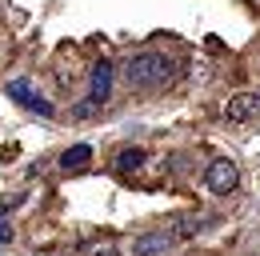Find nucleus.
<instances>
[{
	"instance_id": "5",
	"label": "nucleus",
	"mask_w": 260,
	"mask_h": 256,
	"mask_svg": "<svg viewBox=\"0 0 260 256\" xmlns=\"http://www.w3.org/2000/svg\"><path fill=\"white\" fill-rule=\"evenodd\" d=\"M172 240H176V232H148V236H140V240L132 244V256H156V252H168V248H172Z\"/></svg>"
},
{
	"instance_id": "4",
	"label": "nucleus",
	"mask_w": 260,
	"mask_h": 256,
	"mask_svg": "<svg viewBox=\"0 0 260 256\" xmlns=\"http://www.w3.org/2000/svg\"><path fill=\"white\" fill-rule=\"evenodd\" d=\"M252 112H260V96H252V92H240V96H232V100H228V108H224L228 124H240V120H248Z\"/></svg>"
},
{
	"instance_id": "2",
	"label": "nucleus",
	"mask_w": 260,
	"mask_h": 256,
	"mask_svg": "<svg viewBox=\"0 0 260 256\" xmlns=\"http://www.w3.org/2000/svg\"><path fill=\"white\" fill-rule=\"evenodd\" d=\"M236 184H240V168H236L228 156H220V160L208 164V172H204V188L212 192V196H228V192H236Z\"/></svg>"
},
{
	"instance_id": "8",
	"label": "nucleus",
	"mask_w": 260,
	"mask_h": 256,
	"mask_svg": "<svg viewBox=\"0 0 260 256\" xmlns=\"http://www.w3.org/2000/svg\"><path fill=\"white\" fill-rule=\"evenodd\" d=\"M140 164H144V148H124V152L116 156V172L128 176V172H136Z\"/></svg>"
},
{
	"instance_id": "3",
	"label": "nucleus",
	"mask_w": 260,
	"mask_h": 256,
	"mask_svg": "<svg viewBox=\"0 0 260 256\" xmlns=\"http://www.w3.org/2000/svg\"><path fill=\"white\" fill-rule=\"evenodd\" d=\"M4 92L12 96V100H16L20 108L36 112V116H52V112H56V108H52V100H44V96L36 92L28 80H8V84H4Z\"/></svg>"
},
{
	"instance_id": "7",
	"label": "nucleus",
	"mask_w": 260,
	"mask_h": 256,
	"mask_svg": "<svg viewBox=\"0 0 260 256\" xmlns=\"http://www.w3.org/2000/svg\"><path fill=\"white\" fill-rule=\"evenodd\" d=\"M88 160H92V148H88V144H72L64 156H60V168H64V172H80V168H88Z\"/></svg>"
},
{
	"instance_id": "10",
	"label": "nucleus",
	"mask_w": 260,
	"mask_h": 256,
	"mask_svg": "<svg viewBox=\"0 0 260 256\" xmlns=\"http://www.w3.org/2000/svg\"><path fill=\"white\" fill-rule=\"evenodd\" d=\"M12 240V220H8V212L0 208V244H8Z\"/></svg>"
},
{
	"instance_id": "6",
	"label": "nucleus",
	"mask_w": 260,
	"mask_h": 256,
	"mask_svg": "<svg viewBox=\"0 0 260 256\" xmlns=\"http://www.w3.org/2000/svg\"><path fill=\"white\" fill-rule=\"evenodd\" d=\"M108 96H112V64L100 60L96 68H92V100L108 104Z\"/></svg>"
},
{
	"instance_id": "11",
	"label": "nucleus",
	"mask_w": 260,
	"mask_h": 256,
	"mask_svg": "<svg viewBox=\"0 0 260 256\" xmlns=\"http://www.w3.org/2000/svg\"><path fill=\"white\" fill-rule=\"evenodd\" d=\"M92 256H116V248H96Z\"/></svg>"
},
{
	"instance_id": "9",
	"label": "nucleus",
	"mask_w": 260,
	"mask_h": 256,
	"mask_svg": "<svg viewBox=\"0 0 260 256\" xmlns=\"http://www.w3.org/2000/svg\"><path fill=\"white\" fill-rule=\"evenodd\" d=\"M100 112V100H92V104H76L72 108V116H80V120H88V116H96Z\"/></svg>"
},
{
	"instance_id": "1",
	"label": "nucleus",
	"mask_w": 260,
	"mask_h": 256,
	"mask_svg": "<svg viewBox=\"0 0 260 256\" xmlns=\"http://www.w3.org/2000/svg\"><path fill=\"white\" fill-rule=\"evenodd\" d=\"M124 80H128L132 88H144V92L164 88V84L176 80V60L164 56V52H136L124 64Z\"/></svg>"
}]
</instances>
